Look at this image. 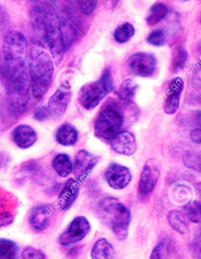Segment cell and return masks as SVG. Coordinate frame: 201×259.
<instances>
[{"label":"cell","mask_w":201,"mask_h":259,"mask_svg":"<svg viewBox=\"0 0 201 259\" xmlns=\"http://www.w3.org/2000/svg\"><path fill=\"white\" fill-rule=\"evenodd\" d=\"M30 16L35 33L47 44L55 64L58 65L65 48L58 13L50 5L35 2L30 9Z\"/></svg>","instance_id":"6da1fadb"},{"label":"cell","mask_w":201,"mask_h":259,"mask_svg":"<svg viewBox=\"0 0 201 259\" xmlns=\"http://www.w3.org/2000/svg\"><path fill=\"white\" fill-rule=\"evenodd\" d=\"M29 75L32 94L36 99H43L53 82V61L42 45L34 42L30 51Z\"/></svg>","instance_id":"7a4b0ae2"},{"label":"cell","mask_w":201,"mask_h":259,"mask_svg":"<svg viewBox=\"0 0 201 259\" xmlns=\"http://www.w3.org/2000/svg\"><path fill=\"white\" fill-rule=\"evenodd\" d=\"M2 74L5 81L10 110L16 115L23 113L29 103L32 86L29 72L26 67L14 73H9L3 68Z\"/></svg>","instance_id":"3957f363"},{"label":"cell","mask_w":201,"mask_h":259,"mask_svg":"<svg viewBox=\"0 0 201 259\" xmlns=\"http://www.w3.org/2000/svg\"><path fill=\"white\" fill-rule=\"evenodd\" d=\"M99 212L104 222L110 227L119 240L126 239L131 220L129 209L114 198H107L100 203Z\"/></svg>","instance_id":"277c9868"},{"label":"cell","mask_w":201,"mask_h":259,"mask_svg":"<svg viewBox=\"0 0 201 259\" xmlns=\"http://www.w3.org/2000/svg\"><path fill=\"white\" fill-rule=\"evenodd\" d=\"M28 50L27 38L22 32L15 30L7 34L3 44L6 71L14 73L25 68Z\"/></svg>","instance_id":"5b68a950"},{"label":"cell","mask_w":201,"mask_h":259,"mask_svg":"<svg viewBox=\"0 0 201 259\" xmlns=\"http://www.w3.org/2000/svg\"><path fill=\"white\" fill-rule=\"evenodd\" d=\"M113 88L110 70L106 69L101 78L83 85L79 94V101L86 110L93 109L98 106Z\"/></svg>","instance_id":"8992f818"},{"label":"cell","mask_w":201,"mask_h":259,"mask_svg":"<svg viewBox=\"0 0 201 259\" xmlns=\"http://www.w3.org/2000/svg\"><path fill=\"white\" fill-rule=\"evenodd\" d=\"M123 122L124 117L120 111L112 107H107L100 112L96 118L95 135L103 141H111L119 132Z\"/></svg>","instance_id":"52a82bcc"},{"label":"cell","mask_w":201,"mask_h":259,"mask_svg":"<svg viewBox=\"0 0 201 259\" xmlns=\"http://www.w3.org/2000/svg\"><path fill=\"white\" fill-rule=\"evenodd\" d=\"M157 59L154 54L138 52L131 55L126 61V69L131 75L150 78L157 68Z\"/></svg>","instance_id":"ba28073f"},{"label":"cell","mask_w":201,"mask_h":259,"mask_svg":"<svg viewBox=\"0 0 201 259\" xmlns=\"http://www.w3.org/2000/svg\"><path fill=\"white\" fill-rule=\"evenodd\" d=\"M90 230L91 225L88 220L85 217H77L58 237V240L63 246H70L82 240Z\"/></svg>","instance_id":"9c48e42d"},{"label":"cell","mask_w":201,"mask_h":259,"mask_svg":"<svg viewBox=\"0 0 201 259\" xmlns=\"http://www.w3.org/2000/svg\"><path fill=\"white\" fill-rule=\"evenodd\" d=\"M55 211L53 206L43 205L36 206L30 211L29 223L35 232H43L50 229L55 220Z\"/></svg>","instance_id":"30bf717a"},{"label":"cell","mask_w":201,"mask_h":259,"mask_svg":"<svg viewBox=\"0 0 201 259\" xmlns=\"http://www.w3.org/2000/svg\"><path fill=\"white\" fill-rule=\"evenodd\" d=\"M160 170L154 160L149 159L142 169L138 185V192L142 197H146L152 193L157 185Z\"/></svg>","instance_id":"8fae6325"},{"label":"cell","mask_w":201,"mask_h":259,"mask_svg":"<svg viewBox=\"0 0 201 259\" xmlns=\"http://www.w3.org/2000/svg\"><path fill=\"white\" fill-rule=\"evenodd\" d=\"M107 184L114 190H120L126 188L131 180V175L126 166L112 163L107 167L105 173Z\"/></svg>","instance_id":"7c38bea8"},{"label":"cell","mask_w":201,"mask_h":259,"mask_svg":"<svg viewBox=\"0 0 201 259\" xmlns=\"http://www.w3.org/2000/svg\"><path fill=\"white\" fill-rule=\"evenodd\" d=\"M70 90L57 89L48 101L47 110L50 116L55 120L63 116L71 99Z\"/></svg>","instance_id":"4fadbf2b"},{"label":"cell","mask_w":201,"mask_h":259,"mask_svg":"<svg viewBox=\"0 0 201 259\" xmlns=\"http://www.w3.org/2000/svg\"><path fill=\"white\" fill-rule=\"evenodd\" d=\"M17 208L15 197L0 188V227L11 225L15 220Z\"/></svg>","instance_id":"5bb4252c"},{"label":"cell","mask_w":201,"mask_h":259,"mask_svg":"<svg viewBox=\"0 0 201 259\" xmlns=\"http://www.w3.org/2000/svg\"><path fill=\"white\" fill-rule=\"evenodd\" d=\"M184 88V81L181 77H177L171 80L165 101L164 109L165 113L174 114L179 108L180 99Z\"/></svg>","instance_id":"9a60e30c"},{"label":"cell","mask_w":201,"mask_h":259,"mask_svg":"<svg viewBox=\"0 0 201 259\" xmlns=\"http://www.w3.org/2000/svg\"><path fill=\"white\" fill-rule=\"evenodd\" d=\"M111 146L116 152L127 156L133 155L137 150L134 135L127 131L117 133L111 140Z\"/></svg>","instance_id":"2e32d148"},{"label":"cell","mask_w":201,"mask_h":259,"mask_svg":"<svg viewBox=\"0 0 201 259\" xmlns=\"http://www.w3.org/2000/svg\"><path fill=\"white\" fill-rule=\"evenodd\" d=\"M80 191V184L78 180L71 178L65 183L58 197V204L63 211H67L77 199Z\"/></svg>","instance_id":"e0dca14e"},{"label":"cell","mask_w":201,"mask_h":259,"mask_svg":"<svg viewBox=\"0 0 201 259\" xmlns=\"http://www.w3.org/2000/svg\"><path fill=\"white\" fill-rule=\"evenodd\" d=\"M12 138L15 144L22 149H27L32 146L37 140L35 131L31 126L21 124L14 130Z\"/></svg>","instance_id":"ac0fdd59"},{"label":"cell","mask_w":201,"mask_h":259,"mask_svg":"<svg viewBox=\"0 0 201 259\" xmlns=\"http://www.w3.org/2000/svg\"><path fill=\"white\" fill-rule=\"evenodd\" d=\"M97 160L85 150H81L76 156L74 166L75 176L79 179L87 177L96 166Z\"/></svg>","instance_id":"d6986e66"},{"label":"cell","mask_w":201,"mask_h":259,"mask_svg":"<svg viewBox=\"0 0 201 259\" xmlns=\"http://www.w3.org/2000/svg\"><path fill=\"white\" fill-rule=\"evenodd\" d=\"M79 137V133L71 124L65 123L58 128L55 139L60 145L64 146H72L76 145Z\"/></svg>","instance_id":"ffe728a7"},{"label":"cell","mask_w":201,"mask_h":259,"mask_svg":"<svg viewBox=\"0 0 201 259\" xmlns=\"http://www.w3.org/2000/svg\"><path fill=\"white\" fill-rule=\"evenodd\" d=\"M92 259H114L115 251L112 244L105 239L97 241L91 251Z\"/></svg>","instance_id":"44dd1931"},{"label":"cell","mask_w":201,"mask_h":259,"mask_svg":"<svg viewBox=\"0 0 201 259\" xmlns=\"http://www.w3.org/2000/svg\"><path fill=\"white\" fill-rule=\"evenodd\" d=\"M52 166L58 176L62 178L68 177L74 169L70 157L64 153L58 154L54 157Z\"/></svg>","instance_id":"7402d4cb"},{"label":"cell","mask_w":201,"mask_h":259,"mask_svg":"<svg viewBox=\"0 0 201 259\" xmlns=\"http://www.w3.org/2000/svg\"><path fill=\"white\" fill-rule=\"evenodd\" d=\"M188 58V52L183 47H175L172 52V58L170 71L177 73L184 68Z\"/></svg>","instance_id":"603a6c76"},{"label":"cell","mask_w":201,"mask_h":259,"mask_svg":"<svg viewBox=\"0 0 201 259\" xmlns=\"http://www.w3.org/2000/svg\"><path fill=\"white\" fill-rule=\"evenodd\" d=\"M168 9L164 3H157L151 7L147 22L149 26H153L160 22L167 15Z\"/></svg>","instance_id":"cb8c5ba5"},{"label":"cell","mask_w":201,"mask_h":259,"mask_svg":"<svg viewBox=\"0 0 201 259\" xmlns=\"http://www.w3.org/2000/svg\"><path fill=\"white\" fill-rule=\"evenodd\" d=\"M168 220L169 225L173 229L180 234H184L188 232V225L185 222L184 216L181 212L172 210L168 214Z\"/></svg>","instance_id":"d4e9b609"},{"label":"cell","mask_w":201,"mask_h":259,"mask_svg":"<svg viewBox=\"0 0 201 259\" xmlns=\"http://www.w3.org/2000/svg\"><path fill=\"white\" fill-rule=\"evenodd\" d=\"M138 87V84L133 80H124L116 91V94L121 100L130 101L133 99Z\"/></svg>","instance_id":"484cf974"},{"label":"cell","mask_w":201,"mask_h":259,"mask_svg":"<svg viewBox=\"0 0 201 259\" xmlns=\"http://www.w3.org/2000/svg\"><path fill=\"white\" fill-rule=\"evenodd\" d=\"M19 247L13 241L0 239V259H17Z\"/></svg>","instance_id":"4316f807"},{"label":"cell","mask_w":201,"mask_h":259,"mask_svg":"<svg viewBox=\"0 0 201 259\" xmlns=\"http://www.w3.org/2000/svg\"><path fill=\"white\" fill-rule=\"evenodd\" d=\"M135 33V28L132 24L125 23L117 28L114 31V38L117 43L124 44L129 41Z\"/></svg>","instance_id":"83f0119b"},{"label":"cell","mask_w":201,"mask_h":259,"mask_svg":"<svg viewBox=\"0 0 201 259\" xmlns=\"http://www.w3.org/2000/svg\"><path fill=\"white\" fill-rule=\"evenodd\" d=\"M183 211L190 222L198 223L201 219V205L200 202L193 201H190L183 206Z\"/></svg>","instance_id":"f1b7e54d"},{"label":"cell","mask_w":201,"mask_h":259,"mask_svg":"<svg viewBox=\"0 0 201 259\" xmlns=\"http://www.w3.org/2000/svg\"><path fill=\"white\" fill-rule=\"evenodd\" d=\"M166 36L164 31L161 29L152 31L149 34L147 41L149 44L155 47H161L166 41Z\"/></svg>","instance_id":"f546056e"},{"label":"cell","mask_w":201,"mask_h":259,"mask_svg":"<svg viewBox=\"0 0 201 259\" xmlns=\"http://www.w3.org/2000/svg\"><path fill=\"white\" fill-rule=\"evenodd\" d=\"M37 164L36 161L34 160H28L22 164L20 167L19 173L20 177L18 178V179H26L33 172L34 170L37 169Z\"/></svg>","instance_id":"4dcf8cb0"},{"label":"cell","mask_w":201,"mask_h":259,"mask_svg":"<svg viewBox=\"0 0 201 259\" xmlns=\"http://www.w3.org/2000/svg\"><path fill=\"white\" fill-rule=\"evenodd\" d=\"M22 259H45L42 251L32 247L24 248L22 253Z\"/></svg>","instance_id":"1f68e13d"},{"label":"cell","mask_w":201,"mask_h":259,"mask_svg":"<svg viewBox=\"0 0 201 259\" xmlns=\"http://www.w3.org/2000/svg\"><path fill=\"white\" fill-rule=\"evenodd\" d=\"M150 259H168L167 251L164 243H161L156 246L152 251Z\"/></svg>","instance_id":"d6a6232c"},{"label":"cell","mask_w":201,"mask_h":259,"mask_svg":"<svg viewBox=\"0 0 201 259\" xmlns=\"http://www.w3.org/2000/svg\"><path fill=\"white\" fill-rule=\"evenodd\" d=\"M78 3L81 11L86 15H91L98 5L97 1H79Z\"/></svg>","instance_id":"836d02e7"},{"label":"cell","mask_w":201,"mask_h":259,"mask_svg":"<svg viewBox=\"0 0 201 259\" xmlns=\"http://www.w3.org/2000/svg\"><path fill=\"white\" fill-rule=\"evenodd\" d=\"M184 160L186 166L190 167V168H192V169L195 170H197L200 171V156H196L195 155H186L183 158Z\"/></svg>","instance_id":"e575fe53"},{"label":"cell","mask_w":201,"mask_h":259,"mask_svg":"<svg viewBox=\"0 0 201 259\" xmlns=\"http://www.w3.org/2000/svg\"><path fill=\"white\" fill-rule=\"evenodd\" d=\"M49 114L48 113L47 108L46 107H40L34 114V118L39 121H44L48 118Z\"/></svg>","instance_id":"d590c367"},{"label":"cell","mask_w":201,"mask_h":259,"mask_svg":"<svg viewBox=\"0 0 201 259\" xmlns=\"http://www.w3.org/2000/svg\"><path fill=\"white\" fill-rule=\"evenodd\" d=\"M10 16L6 9L0 6V27H5L9 23Z\"/></svg>","instance_id":"8d00e7d4"},{"label":"cell","mask_w":201,"mask_h":259,"mask_svg":"<svg viewBox=\"0 0 201 259\" xmlns=\"http://www.w3.org/2000/svg\"><path fill=\"white\" fill-rule=\"evenodd\" d=\"M191 139L194 142L196 143H200V130H195L191 133Z\"/></svg>","instance_id":"74e56055"}]
</instances>
